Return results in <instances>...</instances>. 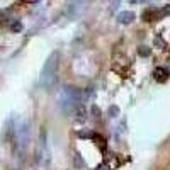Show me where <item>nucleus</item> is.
Masks as SVG:
<instances>
[{"label":"nucleus","instance_id":"nucleus-1","mask_svg":"<svg viewBox=\"0 0 170 170\" xmlns=\"http://www.w3.org/2000/svg\"><path fill=\"white\" fill-rule=\"evenodd\" d=\"M58 104H60L61 111L67 114L75 113V111L80 107L82 104V94L78 92L75 87L65 85L63 89L60 90V95H58Z\"/></svg>","mask_w":170,"mask_h":170},{"label":"nucleus","instance_id":"nucleus-2","mask_svg":"<svg viewBox=\"0 0 170 170\" xmlns=\"http://www.w3.org/2000/svg\"><path fill=\"white\" fill-rule=\"evenodd\" d=\"M56 75H58V53H53L46 60L41 73V85L44 89H51L56 84Z\"/></svg>","mask_w":170,"mask_h":170},{"label":"nucleus","instance_id":"nucleus-3","mask_svg":"<svg viewBox=\"0 0 170 170\" xmlns=\"http://www.w3.org/2000/svg\"><path fill=\"white\" fill-rule=\"evenodd\" d=\"M133 21H135V12H131V10H124V12H121L117 16L119 24H131Z\"/></svg>","mask_w":170,"mask_h":170},{"label":"nucleus","instance_id":"nucleus-4","mask_svg":"<svg viewBox=\"0 0 170 170\" xmlns=\"http://www.w3.org/2000/svg\"><path fill=\"white\" fill-rule=\"evenodd\" d=\"M153 77L157 78L158 82H165V80L168 78V71L165 70V68L158 67V68H155V71H153Z\"/></svg>","mask_w":170,"mask_h":170},{"label":"nucleus","instance_id":"nucleus-5","mask_svg":"<svg viewBox=\"0 0 170 170\" xmlns=\"http://www.w3.org/2000/svg\"><path fill=\"white\" fill-rule=\"evenodd\" d=\"M75 113H77V119H78V121H85V119H87V111H85L82 106L78 107V109L75 111Z\"/></svg>","mask_w":170,"mask_h":170},{"label":"nucleus","instance_id":"nucleus-6","mask_svg":"<svg viewBox=\"0 0 170 170\" xmlns=\"http://www.w3.org/2000/svg\"><path fill=\"white\" fill-rule=\"evenodd\" d=\"M155 17H157V14L153 12V9H148L146 12L143 14V19H145V21H148V22H150V21H153Z\"/></svg>","mask_w":170,"mask_h":170},{"label":"nucleus","instance_id":"nucleus-7","mask_svg":"<svg viewBox=\"0 0 170 170\" xmlns=\"http://www.w3.org/2000/svg\"><path fill=\"white\" fill-rule=\"evenodd\" d=\"M150 53H151V49L148 48V46H140L138 48V55L140 56H150Z\"/></svg>","mask_w":170,"mask_h":170},{"label":"nucleus","instance_id":"nucleus-8","mask_svg":"<svg viewBox=\"0 0 170 170\" xmlns=\"http://www.w3.org/2000/svg\"><path fill=\"white\" fill-rule=\"evenodd\" d=\"M95 143H97V146H99L100 150H106V140H104L102 136H97V138H95Z\"/></svg>","mask_w":170,"mask_h":170},{"label":"nucleus","instance_id":"nucleus-9","mask_svg":"<svg viewBox=\"0 0 170 170\" xmlns=\"http://www.w3.org/2000/svg\"><path fill=\"white\" fill-rule=\"evenodd\" d=\"M109 116L111 117H117L119 116V107L117 106H111L109 107Z\"/></svg>","mask_w":170,"mask_h":170},{"label":"nucleus","instance_id":"nucleus-10","mask_svg":"<svg viewBox=\"0 0 170 170\" xmlns=\"http://www.w3.org/2000/svg\"><path fill=\"white\" fill-rule=\"evenodd\" d=\"M90 113H92V117H95V119H99V117H100V109H99L97 106H92Z\"/></svg>","mask_w":170,"mask_h":170},{"label":"nucleus","instance_id":"nucleus-11","mask_svg":"<svg viewBox=\"0 0 170 170\" xmlns=\"http://www.w3.org/2000/svg\"><path fill=\"white\" fill-rule=\"evenodd\" d=\"M95 170H111V167L107 163H100V165H97Z\"/></svg>","mask_w":170,"mask_h":170},{"label":"nucleus","instance_id":"nucleus-12","mask_svg":"<svg viewBox=\"0 0 170 170\" xmlns=\"http://www.w3.org/2000/svg\"><path fill=\"white\" fill-rule=\"evenodd\" d=\"M78 135H80L82 136V138H85V136H87V138H92V133H90V131H80V133H78Z\"/></svg>","mask_w":170,"mask_h":170},{"label":"nucleus","instance_id":"nucleus-13","mask_svg":"<svg viewBox=\"0 0 170 170\" xmlns=\"http://www.w3.org/2000/svg\"><path fill=\"white\" fill-rule=\"evenodd\" d=\"M162 16H170V3H168L167 7H165L163 10H162Z\"/></svg>","mask_w":170,"mask_h":170},{"label":"nucleus","instance_id":"nucleus-14","mask_svg":"<svg viewBox=\"0 0 170 170\" xmlns=\"http://www.w3.org/2000/svg\"><path fill=\"white\" fill-rule=\"evenodd\" d=\"M21 27H22V26H21L19 22H17V24H14V26H12V29H14V31H21Z\"/></svg>","mask_w":170,"mask_h":170}]
</instances>
